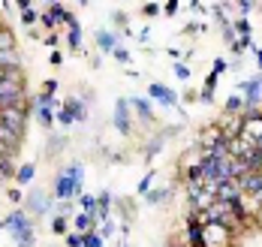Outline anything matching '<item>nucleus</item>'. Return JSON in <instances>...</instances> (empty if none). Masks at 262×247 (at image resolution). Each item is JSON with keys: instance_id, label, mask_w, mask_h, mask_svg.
Here are the masks:
<instances>
[{"instance_id": "58836bf2", "label": "nucleus", "mask_w": 262, "mask_h": 247, "mask_svg": "<svg viewBox=\"0 0 262 247\" xmlns=\"http://www.w3.org/2000/svg\"><path fill=\"white\" fill-rule=\"evenodd\" d=\"M6 196H9V202H21V190H9Z\"/></svg>"}, {"instance_id": "a19ab883", "label": "nucleus", "mask_w": 262, "mask_h": 247, "mask_svg": "<svg viewBox=\"0 0 262 247\" xmlns=\"http://www.w3.org/2000/svg\"><path fill=\"white\" fill-rule=\"evenodd\" d=\"M199 100H202V103H211V100H214V94H211V91H202V94H199Z\"/></svg>"}, {"instance_id": "5701e85b", "label": "nucleus", "mask_w": 262, "mask_h": 247, "mask_svg": "<svg viewBox=\"0 0 262 247\" xmlns=\"http://www.w3.org/2000/svg\"><path fill=\"white\" fill-rule=\"evenodd\" d=\"M226 111H229V115H238V111H244V103H241L238 97H229V100H226Z\"/></svg>"}, {"instance_id": "473e14b6", "label": "nucleus", "mask_w": 262, "mask_h": 247, "mask_svg": "<svg viewBox=\"0 0 262 247\" xmlns=\"http://www.w3.org/2000/svg\"><path fill=\"white\" fill-rule=\"evenodd\" d=\"M175 73H178V79H190V70L184 63H175Z\"/></svg>"}, {"instance_id": "0eeeda50", "label": "nucleus", "mask_w": 262, "mask_h": 247, "mask_svg": "<svg viewBox=\"0 0 262 247\" xmlns=\"http://www.w3.org/2000/svg\"><path fill=\"white\" fill-rule=\"evenodd\" d=\"M238 87L247 94V103H244V109H256V106H259V97H262V76L250 79V82H241Z\"/></svg>"}, {"instance_id": "20e7f679", "label": "nucleus", "mask_w": 262, "mask_h": 247, "mask_svg": "<svg viewBox=\"0 0 262 247\" xmlns=\"http://www.w3.org/2000/svg\"><path fill=\"white\" fill-rule=\"evenodd\" d=\"M27 115L25 109H0V124L3 127H9L15 136H25L27 133Z\"/></svg>"}, {"instance_id": "f03ea898", "label": "nucleus", "mask_w": 262, "mask_h": 247, "mask_svg": "<svg viewBox=\"0 0 262 247\" xmlns=\"http://www.w3.org/2000/svg\"><path fill=\"white\" fill-rule=\"evenodd\" d=\"M81 181H84V166L81 163H73V166H67V169H60L57 178H54V196L60 202H70V199L81 196Z\"/></svg>"}, {"instance_id": "412c9836", "label": "nucleus", "mask_w": 262, "mask_h": 247, "mask_svg": "<svg viewBox=\"0 0 262 247\" xmlns=\"http://www.w3.org/2000/svg\"><path fill=\"white\" fill-rule=\"evenodd\" d=\"M3 49H15V36H12L9 28H0V52Z\"/></svg>"}, {"instance_id": "1a4fd4ad", "label": "nucleus", "mask_w": 262, "mask_h": 247, "mask_svg": "<svg viewBox=\"0 0 262 247\" xmlns=\"http://www.w3.org/2000/svg\"><path fill=\"white\" fill-rule=\"evenodd\" d=\"M21 142H25V136H15L9 127H3V124H0V148H3L6 154H12V157H15V154H18V148H21Z\"/></svg>"}, {"instance_id": "aec40b11", "label": "nucleus", "mask_w": 262, "mask_h": 247, "mask_svg": "<svg viewBox=\"0 0 262 247\" xmlns=\"http://www.w3.org/2000/svg\"><path fill=\"white\" fill-rule=\"evenodd\" d=\"M79 202H81V208H84V214H97V196H88V193H81Z\"/></svg>"}, {"instance_id": "39448f33", "label": "nucleus", "mask_w": 262, "mask_h": 247, "mask_svg": "<svg viewBox=\"0 0 262 247\" xmlns=\"http://www.w3.org/2000/svg\"><path fill=\"white\" fill-rule=\"evenodd\" d=\"M148 97L151 100H157V103H163V106H172V109H178V94L172 91V87H166V84L160 82H151V87H148Z\"/></svg>"}, {"instance_id": "bb28decb", "label": "nucleus", "mask_w": 262, "mask_h": 247, "mask_svg": "<svg viewBox=\"0 0 262 247\" xmlns=\"http://www.w3.org/2000/svg\"><path fill=\"white\" fill-rule=\"evenodd\" d=\"M112 55L118 57V63H130V52L127 49H121V46H115V52Z\"/></svg>"}, {"instance_id": "2eb2a0df", "label": "nucleus", "mask_w": 262, "mask_h": 247, "mask_svg": "<svg viewBox=\"0 0 262 247\" xmlns=\"http://www.w3.org/2000/svg\"><path fill=\"white\" fill-rule=\"evenodd\" d=\"M97 46H100L103 52H115V46H118V33L100 30V33H97Z\"/></svg>"}, {"instance_id": "7c9ffc66", "label": "nucleus", "mask_w": 262, "mask_h": 247, "mask_svg": "<svg viewBox=\"0 0 262 247\" xmlns=\"http://www.w3.org/2000/svg\"><path fill=\"white\" fill-rule=\"evenodd\" d=\"M226 66H229V63H226L223 57H217V60H214V66H211V73H214V76H220V73H223Z\"/></svg>"}, {"instance_id": "7ed1b4c3", "label": "nucleus", "mask_w": 262, "mask_h": 247, "mask_svg": "<svg viewBox=\"0 0 262 247\" xmlns=\"http://www.w3.org/2000/svg\"><path fill=\"white\" fill-rule=\"evenodd\" d=\"M3 226L9 229V235L15 238L18 247H33V220H30L27 211H12L3 220Z\"/></svg>"}, {"instance_id": "a878e982", "label": "nucleus", "mask_w": 262, "mask_h": 247, "mask_svg": "<svg viewBox=\"0 0 262 247\" xmlns=\"http://www.w3.org/2000/svg\"><path fill=\"white\" fill-rule=\"evenodd\" d=\"M54 91H57V79H49V82L42 84V91H39V94H42V97H49V100H52V97H54Z\"/></svg>"}, {"instance_id": "9d476101", "label": "nucleus", "mask_w": 262, "mask_h": 247, "mask_svg": "<svg viewBox=\"0 0 262 247\" xmlns=\"http://www.w3.org/2000/svg\"><path fill=\"white\" fill-rule=\"evenodd\" d=\"M235 184L241 187V193H250L253 196V193L262 190V172H247L244 178H238Z\"/></svg>"}, {"instance_id": "2f4dec72", "label": "nucleus", "mask_w": 262, "mask_h": 247, "mask_svg": "<svg viewBox=\"0 0 262 247\" xmlns=\"http://www.w3.org/2000/svg\"><path fill=\"white\" fill-rule=\"evenodd\" d=\"M57 121H60L63 127H73V115H70L67 109H60V115H57Z\"/></svg>"}, {"instance_id": "cd10ccee", "label": "nucleus", "mask_w": 262, "mask_h": 247, "mask_svg": "<svg viewBox=\"0 0 262 247\" xmlns=\"http://www.w3.org/2000/svg\"><path fill=\"white\" fill-rule=\"evenodd\" d=\"M67 244L70 247H84V235H73V232H67Z\"/></svg>"}, {"instance_id": "72a5a7b5", "label": "nucleus", "mask_w": 262, "mask_h": 247, "mask_svg": "<svg viewBox=\"0 0 262 247\" xmlns=\"http://www.w3.org/2000/svg\"><path fill=\"white\" fill-rule=\"evenodd\" d=\"M238 12H241V15H247V12H253V3H250V0H244V3H238Z\"/></svg>"}, {"instance_id": "9b49d317", "label": "nucleus", "mask_w": 262, "mask_h": 247, "mask_svg": "<svg viewBox=\"0 0 262 247\" xmlns=\"http://www.w3.org/2000/svg\"><path fill=\"white\" fill-rule=\"evenodd\" d=\"M0 70H21V55H18V49H3V52H0Z\"/></svg>"}, {"instance_id": "c85d7f7f", "label": "nucleus", "mask_w": 262, "mask_h": 247, "mask_svg": "<svg viewBox=\"0 0 262 247\" xmlns=\"http://www.w3.org/2000/svg\"><path fill=\"white\" fill-rule=\"evenodd\" d=\"M178 6H181L178 0H169V3H163V12L166 15H178Z\"/></svg>"}, {"instance_id": "ddd939ff", "label": "nucleus", "mask_w": 262, "mask_h": 247, "mask_svg": "<svg viewBox=\"0 0 262 247\" xmlns=\"http://www.w3.org/2000/svg\"><path fill=\"white\" fill-rule=\"evenodd\" d=\"M133 109L139 111L145 121H154V109H151V100H145V97H133V100H127Z\"/></svg>"}, {"instance_id": "f3484780", "label": "nucleus", "mask_w": 262, "mask_h": 247, "mask_svg": "<svg viewBox=\"0 0 262 247\" xmlns=\"http://www.w3.org/2000/svg\"><path fill=\"white\" fill-rule=\"evenodd\" d=\"M33 111H36V118H39V124H42L46 130H49V127L54 124V111H52V106H36Z\"/></svg>"}, {"instance_id": "4be33fe9", "label": "nucleus", "mask_w": 262, "mask_h": 247, "mask_svg": "<svg viewBox=\"0 0 262 247\" xmlns=\"http://www.w3.org/2000/svg\"><path fill=\"white\" fill-rule=\"evenodd\" d=\"M67 229H70V223H67V217H54V223H52V232L54 235H67Z\"/></svg>"}, {"instance_id": "393cba45", "label": "nucleus", "mask_w": 262, "mask_h": 247, "mask_svg": "<svg viewBox=\"0 0 262 247\" xmlns=\"http://www.w3.org/2000/svg\"><path fill=\"white\" fill-rule=\"evenodd\" d=\"M151 181H154V172H148V175H145V178L139 181V187H136V190H139L142 196H145V193L151 190Z\"/></svg>"}, {"instance_id": "c9c22d12", "label": "nucleus", "mask_w": 262, "mask_h": 247, "mask_svg": "<svg viewBox=\"0 0 262 247\" xmlns=\"http://www.w3.org/2000/svg\"><path fill=\"white\" fill-rule=\"evenodd\" d=\"M238 30H241V33H244V36H250V25H247V21H244V18H238Z\"/></svg>"}, {"instance_id": "a211bd4d", "label": "nucleus", "mask_w": 262, "mask_h": 247, "mask_svg": "<svg viewBox=\"0 0 262 247\" xmlns=\"http://www.w3.org/2000/svg\"><path fill=\"white\" fill-rule=\"evenodd\" d=\"M172 196V187H163V190H154V193H148V205H163V199H169Z\"/></svg>"}, {"instance_id": "79ce46f5", "label": "nucleus", "mask_w": 262, "mask_h": 247, "mask_svg": "<svg viewBox=\"0 0 262 247\" xmlns=\"http://www.w3.org/2000/svg\"><path fill=\"white\" fill-rule=\"evenodd\" d=\"M256 63H259V66H262V52H256Z\"/></svg>"}, {"instance_id": "c756f323", "label": "nucleus", "mask_w": 262, "mask_h": 247, "mask_svg": "<svg viewBox=\"0 0 262 247\" xmlns=\"http://www.w3.org/2000/svg\"><path fill=\"white\" fill-rule=\"evenodd\" d=\"M142 12H145V15H157V12H163V6H160V3H145Z\"/></svg>"}, {"instance_id": "ea45409f", "label": "nucleus", "mask_w": 262, "mask_h": 247, "mask_svg": "<svg viewBox=\"0 0 262 247\" xmlns=\"http://www.w3.org/2000/svg\"><path fill=\"white\" fill-rule=\"evenodd\" d=\"M148 39H151V30L145 28V30H142V33H139V42H142V46H145V42H148Z\"/></svg>"}, {"instance_id": "4c0bfd02", "label": "nucleus", "mask_w": 262, "mask_h": 247, "mask_svg": "<svg viewBox=\"0 0 262 247\" xmlns=\"http://www.w3.org/2000/svg\"><path fill=\"white\" fill-rule=\"evenodd\" d=\"M49 60H52L54 66H60V63H63V55H60V52H52V57H49Z\"/></svg>"}, {"instance_id": "6e6552de", "label": "nucleus", "mask_w": 262, "mask_h": 247, "mask_svg": "<svg viewBox=\"0 0 262 247\" xmlns=\"http://www.w3.org/2000/svg\"><path fill=\"white\" fill-rule=\"evenodd\" d=\"M115 127H118L124 136H130V133H133V124H130V103H127V100H118V103H115Z\"/></svg>"}, {"instance_id": "f257e3e1", "label": "nucleus", "mask_w": 262, "mask_h": 247, "mask_svg": "<svg viewBox=\"0 0 262 247\" xmlns=\"http://www.w3.org/2000/svg\"><path fill=\"white\" fill-rule=\"evenodd\" d=\"M27 106V87L21 70H6L0 79V109H25Z\"/></svg>"}, {"instance_id": "423d86ee", "label": "nucleus", "mask_w": 262, "mask_h": 247, "mask_svg": "<svg viewBox=\"0 0 262 247\" xmlns=\"http://www.w3.org/2000/svg\"><path fill=\"white\" fill-rule=\"evenodd\" d=\"M25 208H27V214H46L52 208V202H49V196L42 190H30L25 199Z\"/></svg>"}, {"instance_id": "f8f14e48", "label": "nucleus", "mask_w": 262, "mask_h": 247, "mask_svg": "<svg viewBox=\"0 0 262 247\" xmlns=\"http://www.w3.org/2000/svg\"><path fill=\"white\" fill-rule=\"evenodd\" d=\"M63 109L73 115V121H84V118H88V109H84V103H81L79 97H70V100L63 103Z\"/></svg>"}, {"instance_id": "dca6fc26", "label": "nucleus", "mask_w": 262, "mask_h": 247, "mask_svg": "<svg viewBox=\"0 0 262 247\" xmlns=\"http://www.w3.org/2000/svg\"><path fill=\"white\" fill-rule=\"evenodd\" d=\"M33 175H36V166H33V163H25V166H18V169H15V181H18L21 187L33 181Z\"/></svg>"}, {"instance_id": "6ab92c4d", "label": "nucleus", "mask_w": 262, "mask_h": 247, "mask_svg": "<svg viewBox=\"0 0 262 247\" xmlns=\"http://www.w3.org/2000/svg\"><path fill=\"white\" fill-rule=\"evenodd\" d=\"M18 9H21V21H25V25H33V21L39 18V12H36L30 3H18Z\"/></svg>"}, {"instance_id": "4468645a", "label": "nucleus", "mask_w": 262, "mask_h": 247, "mask_svg": "<svg viewBox=\"0 0 262 247\" xmlns=\"http://www.w3.org/2000/svg\"><path fill=\"white\" fill-rule=\"evenodd\" d=\"M67 42H70V49L73 52H79L81 49V25H79V18L70 25V30H67Z\"/></svg>"}, {"instance_id": "37998d69", "label": "nucleus", "mask_w": 262, "mask_h": 247, "mask_svg": "<svg viewBox=\"0 0 262 247\" xmlns=\"http://www.w3.org/2000/svg\"><path fill=\"white\" fill-rule=\"evenodd\" d=\"M0 226H3V223H0Z\"/></svg>"}, {"instance_id": "b1692460", "label": "nucleus", "mask_w": 262, "mask_h": 247, "mask_svg": "<svg viewBox=\"0 0 262 247\" xmlns=\"http://www.w3.org/2000/svg\"><path fill=\"white\" fill-rule=\"evenodd\" d=\"M84 247H103V235H97V232H84Z\"/></svg>"}, {"instance_id": "e433bc0d", "label": "nucleus", "mask_w": 262, "mask_h": 247, "mask_svg": "<svg viewBox=\"0 0 262 247\" xmlns=\"http://www.w3.org/2000/svg\"><path fill=\"white\" fill-rule=\"evenodd\" d=\"M103 235H115V223H112V220L103 223Z\"/></svg>"}, {"instance_id": "c03bdc74", "label": "nucleus", "mask_w": 262, "mask_h": 247, "mask_svg": "<svg viewBox=\"0 0 262 247\" xmlns=\"http://www.w3.org/2000/svg\"><path fill=\"white\" fill-rule=\"evenodd\" d=\"M124 247H127V244H124Z\"/></svg>"}, {"instance_id": "f704fd0d", "label": "nucleus", "mask_w": 262, "mask_h": 247, "mask_svg": "<svg viewBox=\"0 0 262 247\" xmlns=\"http://www.w3.org/2000/svg\"><path fill=\"white\" fill-rule=\"evenodd\" d=\"M214 87H217V76L211 73V76H208V82H205V91H211V94H214Z\"/></svg>"}]
</instances>
